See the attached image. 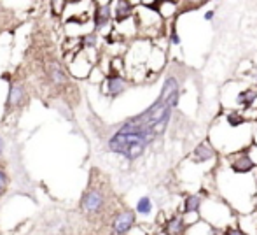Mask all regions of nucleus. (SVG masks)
Returning <instances> with one entry per match:
<instances>
[{"instance_id": "18", "label": "nucleus", "mask_w": 257, "mask_h": 235, "mask_svg": "<svg viewBox=\"0 0 257 235\" xmlns=\"http://www.w3.org/2000/svg\"><path fill=\"white\" fill-rule=\"evenodd\" d=\"M245 151H247L248 158H250V162L255 165V169H257V142L248 144V146L245 147Z\"/></svg>"}, {"instance_id": "20", "label": "nucleus", "mask_w": 257, "mask_h": 235, "mask_svg": "<svg viewBox=\"0 0 257 235\" xmlns=\"http://www.w3.org/2000/svg\"><path fill=\"white\" fill-rule=\"evenodd\" d=\"M220 235H247V233L238 225H231V226H227V228H224L222 232H220Z\"/></svg>"}, {"instance_id": "17", "label": "nucleus", "mask_w": 257, "mask_h": 235, "mask_svg": "<svg viewBox=\"0 0 257 235\" xmlns=\"http://www.w3.org/2000/svg\"><path fill=\"white\" fill-rule=\"evenodd\" d=\"M186 164H187V167H191V171H193V172H196L198 169H200V165H201V164H194V162H191L189 158L186 160ZM205 174H206V171H200V174L184 176V183H189V181H194V179H201V177H203Z\"/></svg>"}, {"instance_id": "8", "label": "nucleus", "mask_w": 257, "mask_h": 235, "mask_svg": "<svg viewBox=\"0 0 257 235\" xmlns=\"http://www.w3.org/2000/svg\"><path fill=\"white\" fill-rule=\"evenodd\" d=\"M184 232H186V221L182 212H175L172 218L165 219V226H163L165 235H184Z\"/></svg>"}, {"instance_id": "16", "label": "nucleus", "mask_w": 257, "mask_h": 235, "mask_svg": "<svg viewBox=\"0 0 257 235\" xmlns=\"http://www.w3.org/2000/svg\"><path fill=\"white\" fill-rule=\"evenodd\" d=\"M49 77H51V81L58 86H61V85L67 83V75H65L63 68L56 63H53L51 67H49Z\"/></svg>"}, {"instance_id": "15", "label": "nucleus", "mask_w": 257, "mask_h": 235, "mask_svg": "<svg viewBox=\"0 0 257 235\" xmlns=\"http://www.w3.org/2000/svg\"><path fill=\"white\" fill-rule=\"evenodd\" d=\"M135 211H137V214L144 216V218L151 216V214H153V211H154V202H153V198L147 197V195L140 197L139 202H137V205H135Z\"/></svg>"}, {"instance_id": "7", "label": "nucleus", "mask_w": 257, "mask_h": 235, "mask_svg": "<svg viewBox=\"0 0 257 235\" xmlns=\"http://www.w3.org/2000/svg\"><path fill=\"white\" fill-rule=\"evenodd\" d=\"M105 205V197L100 190H89L88 193H84L81 200L82 211L89 212V214H96L103 209Z\"/></svg>"}, {"instance_id": "4", "label": "nucleus", "mask_w": 257, "mask_h": 235, "mask_svg": "<svg viewBox=\"0 0 257 235\" xmlns=\"http://www.w3.org/2000/svg\"><path fill=\"white\" fill-rule=\"evenodd\" d=\"M224 160H226V164L224 165H226L231 172H234V174L250 176L252 172L255 171V165L250 162V158H248V154L245 149L227 154V156H224Z\"/></svg>"}, {"instance_id": "26", "label": "nucleus", "mask_w": 257, "mask_h": 235, "mask_svg": "<svg viewBox=\"0 0 257 235\" xmlns=\"http://www.w3.org/2000/svg\"><path fill=\"white\" fill-rule=\"evenodd\" d=\"M252 177H254V184H255V190H257V169L254 171V176H252Z\"/></svg>"}, {"instance_id": "6", "label": "nucleus", "mask_w": 257, "mask_h": 235, "mask_svg": "<svg viewBox=\"0 0 257 235\" xmlns=\"http://www.w3.org/2000/svg\"><path fill=\"white\" fill-rule=\"evenodd\" d=\"M135 223H137L135 212L130 211V209H124V211L115 214L114 221H112V230H114L115 235H126L135 226Z\"/></svg>"}, {"instance_id": "1", "label": "nucleus", "mask_w": 257, "mask_h": 235, "mask_svg": "<svg viewBox=\"0 0 257 235\" xmlns=\"http://www.w3.org/2000/svg\"><path fill=\"white\" fill-rule=\"evenodd\" d=\"M217 193H220L219 198H222L234 212L248 214L255 211V197L257 190L254 184V177L247 179V176L234 174L226 165L217 167Z\"/></svg>"}, {"instance_id": "11", "label": "nucleus", "mask_w": 257, "mask_h": 235, "mask_svg": "<svg viewBox=\"0 0 257 235\" xmlns=\"http://www.w3.org/2000/svg\"><path fill=\"white\" fill-rule=\"evenodd\" d=\"M184 235H220V232H217L215 228H212V226H210L208 223H205L203 219H198L196 223L186 226Z\"/></svg>"}, {"instance_id": "5", "label": "nucleus", "mask_w": 257, "mask_h": 235, "mask_svg": "<svg viewBox=\"0 0 257 235\" xmlns=\"http://www.w3.org/2000/svg\"><path fill=\"white\" fill-rule=\"evenodd\" d=\"M217 156H219V154H217L215 147L208 142V139H205V140H201L196 147H194L193 153H191L187 158H189L191 162H194V164L205 165V164H208V162L217 160Z\"/></svg>"}, {"instance_id": "9", "label": "nucleus", "mask_w": 257, "mask_h": 235, "mask_svg": "<svg viewBox=\"0 0 257 235\" xmlns=\"http://www.w3.org/2000/svg\"><path fill=\"white\" fill-rule=\"evenodd\" d=\"M203 191L201 193H187L182 204V214H200V209L203 205Z\"/></svg>"}, {"instance_id": "10", "label": "nucleus", "mask_w": 257, "mask_h": 235, "mask_svg": "<svg viewBox=\"0 0 257 235\" xmlns=\"http://www.w3.org/2000/svg\"><path fill=\"white\" fill-rule=\"evenodd\" d=\"M126 86H128L126 79L121 77V75H117V74L110 75V77L107 79V92L110 97H119L121 93H124Z\"/></svg>"}, {"instance_id": "13", "label": "nucleus", "mask_w": 257, "mask_h": 235, "mask_svg": "<svg viewBox=\"0 0 257 235\" xmlns=\"http://www.w3.org/2000/svg\"><path fill=\"white\" fill-rule=\"evenodd\" d=\"M112 16V9H110V4H98L95 11V27L96 28H103L105 25L110 21Z\"/></svg>"}, {"instance_id": "25", "label": "nucleus", "mask_w": 257, "mask_h": 235, "mask_svg": "<svg viewBox=\"0 0 257 235\" xmlns=\"http://www.w3.org/2000/svg\"><path fill=\"white\" fill-rule=\"evenodd\" d=\"M4 146H6V142H4L2 135H0V154H2V153H4Z\"/></svg>"}, {"instance_id": "24", "label": "nucleus", "mask_w": 257, "mask_h": 235, "mask_svg": "<svg viewBox=\"0 0 257 235\" xmlns=\"http://www.w3.org/2000/svg\"><path fill=\"white\" fill-rule=\"evenodd\" d=\"M248 77L252 79V83L257 85V67H252V70L248 72Z\"/></svg>"}, {"instance_id": "2", "label": "nucleus", "mask_w": 257, "mask_h": 235, "mask_svg": "<svg viewBox=\"0 0 257 235\" xmlns=\"http://www.w3.org/2000/svg\"><path fill=\"white\" fill-rule=\"evenodd\" d=\"M203 195L205 198H203V205L200 209V218L205 223H208L217 232H222L227 226L236 225V221H234V211L222 198H219V195L205 193V191Z\"/></svg>"}, {"instance_id": "19", "label": "nucleus", "mask_w": 257, "mask_h": 235, "mask_svg": "<svg viewBox=\"0 0 257 235\" xmlns=\"http://www.w3.org/2000/svg\"><path fill=\"white\" fill-rule=\"evenodd\" d=\"M168 41H170V44H172V46H180V44H182V39H180L179 30H177L175 25H173V27H172V32H170Z\"/></svg>"}, {"instance_id": "23", "label": "nucleus", "mask_w": 257, "mask_h": 235, "mask_svg": "<svg viewBox=\"0 0 257 235\" xmlns=\"http://www.w3.org/2000/svg\"><path fill=\"white\" fill-rule=\"evenodd\" d=\"M213 18H215V9H208V11H205V14H203V20H205V21H208V23H212Z\"/></svg>"}, {"instance_id": "21", "label": "nucleus", "mask_w": 257, "mask_h": 235, "mask_svg": "<svg viewBox=\"0 0 257 235\" xmlns=\"http://www.w3.org/2000/svg\"><path fill=\"white\" fill-rule=\"evenodd\" d=\"M82 46H86V48H95L96 46V35L95 34L84 35V37H82Z\"/></svg>"}, {"instance_id": "14", "label": "nucleus", "mask_w": 257, "mask_h": 235, "mask_svg": "<svg viewBox=\"0 0 257 235\" xmlns=\"http://www.w3.org/2000/svg\"><path fill=\"white\" fill-rule=\"evenodd\" d=\"M133 7H135V4H132V2H124V0H121V2H115V9H114L115 20H117V21L128 20V18L133 14V11H135Z\"/></svg>"}, {"instance_id": "3", "label": "nucleus", "mask_w": 257, "mask_h": 235, "mask_svg": "<svg viewBox=\"0 0 257 235\" xmlns=\"http://www.w3.org/2000/svg\"><path fill=\"white\" fill-rule=\"evenodd\" d=\"M147 146H151V144L147 142L146 137L137 135V133H121V132H115L107 142L108 151L121 154V156H124L130 162L142 156L146 153Z\"/></svg>"}, {"instance_id": "12", "label": "nucleus", "mask_w": 257, "mask_h": 235, "mask_svg": "<svg viewBox=\"0 0 257 235\" xmlns=\"http://www.w3.org/2000/svg\"><path fill=\"white\" fill-rule=\"evenodd\" d=\"M23 97H25L23 86L18 85V83H13L9 88V97H7V111L20 106V104L23 102Z\"/></svg>"}, {"instance_id": "22", "label": "nucleus", "mask_w": 257, "mask_h": 235, "mask_svg": "<svg viewBox=\"0 0 257 235\" xmlns=\"http://www.w3.org/2000/svg\"><path fill=\"white\" fill-rule=\"evenodd\" d=\"M7 188V174L4 169H0V197L4 195V191H6Z\"/></svg>"}]
</instances>
